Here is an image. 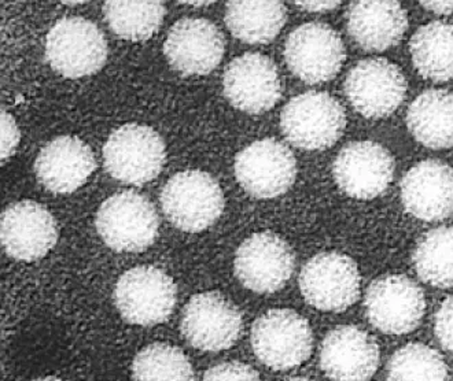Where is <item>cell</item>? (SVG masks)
Masks as SVG:
<instances>
[{
  "label": "cell",
  "mask_w": 453,
  "mask_h": 381,
  "mask_svg": "<svg viewBox=\"0 0 453 381\" xmlns=\"http://www.w3.org/2000/svg\"><path fill=\"white\" fill-rule=\"evenodd\" d=\"M226 98L238 110L263 114L282 96V83L273 59L249 52L226 67L223 77Z\"/></svg>",
  "instance_id": "16"
},
{
  "label": "cell",
  "mask_w": 453,
  "mask_h": 381,
  "mask_svg": "<svg viewBox=\"0 0 453 381\" xmlns=\"http://www.w3.org/2000/svg\"><path fill=\"white\" fill-rule=\"evenodd\" d=\"M380 362V345L358 326H337L320 347V368L331 381H368Z\"/></svg>",
  "instance_id": "18"
},
{
  "label": "cell",
  "mask_w": 453,
  "mask_h": 381,
  "mask_svg": "<svg viewBox=\"0 0 453 381\" xmlns=\"http://www.w3.org/2000/svg\"><path fill=\"white\" fill-rule=\"evenodd\" d=\"M251 348L271 370H288L311 357L313 332L310 323L290 309H273L257 318L251 328Z\"/></svg>",
  "instance_id": "3"
},
{
  "label": "cell",
  "mask_w": 453,
  "mask_h": 381,
  "mask_svg": "<svg viewBox=\"0 0 453 381\" xmlns=\"http://www.w3.org/2000/svg\"><path fill=\"white\" fill-rule=\"evenodd\" d=\"M280 128L298 149H325L342 136L346 114L342 104L327 92H305L286 104Z\"/></svg>",
  "instance_id": "4"
},
{
  "label": "cell",
  "mask_w": 453,
  "mask_h": 381,
  "mask_svg": "<svg viewBox=\"0 0 453 381\" xmlns=\"http://www.w3.org/2000/svg\"><path fill=\"white\" fill-rule=\"evenodd\" d=\"M405 210L419 220L433 223L453 214V168L427 159L411 168L402 181Z\"/></svg>",
  "instance_id": "20"
},
{
  "label": "cell",
  "mask_w": 453,
  "mask_h": 381,
  "mask_svg": "<svg viewBox=\"0 0 453 381\" xmlns=\"http://www.w3.org/2000/svg\"><path fill=\"white\" fill-rule=\"evenodd\" d=\"M176 302L175 281L156 266H136L126 271L114 288V303L119 315L134 325L165 323Z\"/></svg>",
  "instance_id": "5"
},
{
  "label": "cell",
  "mask_w": 453,
  "mask_h": 381,
  "mask_svg": "<svg viewBox=\"0 0 453 381\" xmlns=\"http://www.w3.org/2000/svg\"><path fill=\"white\" fill-rule=\"evenodd\" d=\"M163 2L111 0L104 4V16L111 31L129 42L150 39L165 17Z\"/></svg>",
  "instance_id": "26"
},
{
  "label": "cell",
  "mask_w": 453,
  "mask_h": 381,
  "mask_svg": "<svg viewBox=\"0 0 453 381\" xmlns=\"http://www.w3.org/2000/svg\"><path fill=\"white\" fill-rule=\"evenodd\" d=\"M341 2H296V6L301 7L305 11L326 12L337 9Z\"/></svg>",
  "instance_id": "33"
},
{
  "label": "cell",
  "mask_w": 453,
  "mask_h": 381,
  "mask_svg": "<svg viewBox=\"0 0 453 381\" xmlns=\"http://www.w3.org/2000/svg\"><path fill=\"white\" fill-rule=\"evenodd\" d=\"M96 166L94 154L83 141L61 136L40 149L35 173L51 193L72 194L86 184Z\"/></svg>",
  "instance_id": "21"
},
{
  "label": "cell",
  "mask_w": 453,
  "mask_h": 381,
  "mask_svg": "<svg viewBox=\"0 0 453 381\" xmlns=\"http://www.w3.org/2000/svg\"><path fill=\"white\" fill-rule=\"evenodd\" d=\"M283 381H313L311 380V378L306 377H291V378H286V380Z\"/></svg>",
  "instance_id": "35"
},
{
  "label": "cell",
  "mask_w": 453,
  "mask_h": 381,
  "mask_svg": "<svg viewBox=\"0 0 453 381\" xmlns=\"http://www.w3.org/2000/svg\"><path fill=\"white\" fill-rule=\"evenodd\" d=\"M345 58L340 34L323 22L301 25L286 40V64L291 73L308 84L334 79Z\"/></svg>",
  "instance_id": "13"
},
{
  "label": "cell",
  "mask_w": 453,
  "mask_h": 381,
  "mask_svg": "<svg viewBox=\"0 0 453 381\" xmlns=\"http://www.w3.org/2000/svg\"><path fill=\"white\" fill-rule=\"evenodd\" d=\"M434 332L440 345L453 353V295L445 299L435 313Z\"/></svg>",
  "instance_id": "31"
},
{
  "label": "cell",
  "mask_w": 453,
  "mask_h": 381,
  "mask_svg": "<svg viewBox=\"0 0 453 381\" xmlns=\"http://www.w3.org/2000/svg\"><path fill=\"white\" fill-rule=\"evenodd\" d=\"M296 268V256L288 241L273 232L246 239L235 254L234 271L243 287L257 293L282 290Z\"/></svg>",
  "instance_id": "12"
},
{
  "label": "cell",
  "mask_w": 453,
  "mask_h": 381,
  "mask_svg": "<svg viewBox=\"0 0 453 381\" xmlns=\"http://www.w3.org/2000/svg\"><path fill=\"white\" fill-rule=\"evenodd\" d=\"M411 133L423 146L441 149L453 147V94L429 89L420 94L407 111Z\"/></svg>",
  "instance_id": "23"
},
{
  "label": "cell",
  "mask_w": 453,
  "mask_h": 381,
  "mask_svg": "<svg viewBox=\"0 0 453 381\" xmlns=\"http://www.w3.org/2000/svg\"><path fill=\"white\" fill-rule=\"evenodd\" d=\"M134 381H194L186 354L175 346L154 343L143 348L132 363Z\"/></svg>",
  "instance_id": "28"
},
{
  "label": "cell",
  "mask_w": 453,
  "mask_h": 381,
  "mask_svg": "<svg viewBox=\"0 0 453 381\" xmlns=\"http://www.w3.org/2000/svg\"><path fill=\"white\" fill-rule=\"evenodd\" d=\"M420 6L440 16L453 14V0L452 2H420Z\"/></svg>",
  "instance_id": "34"
},
{
  "label": "cell",
  "mask_w": 453,
  "mask_h": 381,
  "mask_svg": "<svg viewBox=\"0 0 453 381\" xmlns=\"http://www.w3.org/2000/svg\"><path fill=\"white\" fill-rule=\"evenodd\" d=\"M224 36L205 19H183L169 31L164 52L172 67L186 76H205L224 56Z\"/></svg>",
  "instance_id": "19"
},
{
  "label": "cell",
  "mask_w": 453,
  "mask_h": 381,
  "mask_svg": "<svg viewBox=\"0 0 453 381\" xmlns=\"http://www.w3.org/2000/svg\"><path fill=\"white\" fill-rule=\"evenodd\" d=\"M0 236L10 256L32 263L56 248L58 226L44 206L36 202L22 201L12 203L2 214Z\"/></svg>",
  "instance_id": "17"
},
{
  "label": "cell",
  "mask_w": 453,
  "mask_h": 381,
  "mask_svg": "<svg viewBox=\"0 0 453 381\" xmlns=\"http://www.w3.org/2000/svg\"><path fill=\"white\" fill-rule=\"evenodd\" d=\"M165 161L163 138L150 126L139 124L117 129L104 147V169L121 183H149L158 176Z\"/></svg>",
  "instance_id": "6"
},
{
  "label": "cell",
  "mask_w": 453,
  "mask_h": 381,
  "mask_svg": "<svg viewBox=\"0 0 453 381\" xmlns=\"http://www.w3.org/2000/svg\"><path fill=\"white\" fill-rule=\"evenodd\" d=\"M234 168L239 186L258 199L283 195L297 176L295 156L275 139H263L243 149L236 156Z\"/></svg>",
  "instance_id": "14"
},
{
  "label": "cell",
  "mask_w": 453,
  "mask_h": 381,
  "mask_svg": "<svg viewBox=\"0 0 453 381\" xmlns=\"http://www.w3.org/2000/svg\"><path fill=\"white\" fill-rule=\"evenodd\" d=\"M286 17L282 2L234 0L226 4V27L245 43H271L285 27Z\"/></svg>",
  "instance_id": "24"
},
{
  "label": "cell",
  "mask_w": 453,
  "mask_h": 381,
  "mask_svg": "<svg viewBox=\"0 0 453 381\" xmlns=\"http://www.w3.org/2000/svg\"><path fill=\"white\" fill-rule=\"evenodd\" d=\"M203 381H261V378L250 366L234 361L213 366L205 373Z\"/></svg>",
  "instance_id": "30"
},
{
  "label": "cell",
  "mask_w": 453,
  "mask_h": 381,
  "mask_svg": "<svg viewBox=\"0 0 453 381\" xmlns=\"http://www.w3.org/2000/svg\"><path fill=\"white\" fill-rule=\"evenodd\" d=\"M388 381H449L441 354L422 343L398 348L388 362Z\"/></svg>",
  "instance_id": "29"
},
{
  "label": "cell",
  "mask_w": 453,
  "mask_h": 381,
  "mask_svg": "<svg viewBox=\"0 0 453 381\" xmlns=\"http://www.w3.org/2000/svg\"><path fill=\"white\" fill-rule=\"evenodd\" d=\"M19 138L21 133L16 121L4 109H2V162L4 164L16 151Z\"/></svg>",
  "instance_id": "32"
},
{
  "label": "cell",
  "mask_w": 453,
  "mask_h": 381,
  "mask_svg": "<svg viewBox=\"0 0 453 381\" xmlns=\"http://www.w3.org/2000/svg\"><path fill=\"white\" fill-rule=\"evenodd\" d=\"M408 28L407 12L398 2H353L346 10V29L365 51H385L400 43Z\"/></svg>",
  "instance_id": "22"
},
{
  "label": "cell",
  "mask_w": 453,
  "mask_h": 381,
  "mask_svg": "<svg viewBox=\"0 0 453 381\" xmlns=\"http://www.w3.org/2000/svg\"><path fill=\"white\" fill-rule=\"evenodd\" d=\"M343 91L357 113L367 118H382L397 110L404 101L407 80L400 67L388 59H365L350 69Z\"/></svg>",
  "instance_id": "11"
},
{
  "label": "cell",
  "mask_w": 453,
  "mask_h": 381,
  "mask_svg": "<svg viewBox=\"0 0 453 381\" xmlns=\"http://www.w3.org/2000/svg\"><path fill=\"white\" fill-rule=\"evenodd\" d=\"M166 218L184 232H203L211 228L224 210V194L215 177L206 171L175 174L161 191Z\"/></svg>",
  "instance_id": "1"
},
{
  "label": "cell",
  "mask_w": 453,
  "mask_h": 381,
  "mask_svg": "<svg viewBox=\"0 0 453 381\" xmlns=\"http://www.w3.org/2000/svg\"><path fill=\"white\" fill-rule=\"evenodd\" d=\"M181 333L198 350H226L242 336V311L223 293H198L184 308Z\"/></svg>",
  "instance_id": "9"
},
{
  "label": "cell",
  "mask_w": 453,
  "mask_h": 381,
  "mask_svg": "<svg viewBox=\"0 0 453 381\" xmlns=\"http://www.w3.org/2000/svg\"><path fill=\"white\" fill-rule=\"evenodd\" d=\"M46 57L62 76L80 79L101 71L108 59V43L94 22L68 17L59 19L47 34Z\"/></svg>",
  "instance_id": "7"
},
{
  "label": "cell",
  "mask_w": 453,
  "mask_h": 381,
  "mask_svg": "<svg viewBox=\"0 0 453 381\" xmlns=\"http://www.w3.org/2000/svg\"><path fill=\"white\" fill-rule=\"evenodd\" d=\"M365 315L372 325L388 335H405L417 330L426 311L422 288L407 276H383L365 293Z\"/></svg>",
  "instance_id": "10"
},
{
  "label": "cell",
  "mask_w": 453,
  "mask_h": 381,
  "mask_svg": "<svg viewBox=\"0 0 453 381\" xmlns=\"http://www.w3.org/2000/svg\"><path fill=\"white\" fill-rule=\"evenodd\" d=\"M96 231L111 250L141 253L158 235L159 218L153 203L134 191L116 194L96 213Z\"/></svg>",
  "instance_id": "2"
},
{
  "label": "cell",
  "mask_w": 453,
  "mask_h": 381,
  "mask_svg": "<svg viewBox=\"0 0 453 381\" xmlns=\"http://www.w3.org/2000/svg\"><path fill=\"white\" fill-rule=\"evenodd\" d=\"M411 58L420 76L435 83L453 79V24L435 21L415 32Z\"/></svg>",
  "instance_id": "25"
},
{
  "label": "cell",
  "mask_w": 453,
  "mask_h": 381,
  "mask_svg": "<svg viewBox=\"0 0 453 381\" xmlns=\"http://www.w3.org/2000/svg\"><path fill=\"white\" fill-rule=\"evenodd\" d=\"M34 381H64L61 380V378L57 377H43V378H36V380Z\"/></svg>",
  "instance_id": "36"
},
{
  "label": "cell",
  "mask_w": 453,
  "mask_h": 381,
  "mask_svg": "<svg viewBox=\"0 0 453 381\" xmlns=\"http://www.w3.org/2000/svg\"><path fill=\"white\" fill-rule=\"evenodd\" d=\"M333 174L346 195L367 201L385 193L392 183L395 159L375 141H352L335 158Z\"/></svg>",
  "instance_id": "15"
},
{
  "label": "cell",
  "mask_w": 453,
  "mask_h": 381,
  "mask_svg": "<svg viewBox=\"0 0 453 381\" xmlns=\"http://www.w3.org/2000/svg\"><path fill=\"white\" fill-rule=\"evenodd\" d=\"M415 271L425 283L437 288L453 287V226L426 233L414 251Z\"/></svg>",
  "instance_id": "27"
},
{
  "label": "cell",
  "mask_w": 453,
  "mask_h": 381,
  "mask_svg": "<svg viewBox=\"0 0 453 381\" xmlns=\"http://www.w3.org/2000/svg\"><path fill=\"white\" fill-rule=\"evenodd\" d=\"M188 4H194V6H201V4H211V2H186Z\"/></svg>",
  "instance_id": "37"
},
{
  "label": "cell",
  "mask_w": 453,
  "mask_h": 381,
  "mask_svg": "<svg viewBox=\"0 0 453 381\" xmlns=\"http://www.w3.org/2000/svg\"><path fill=\"white\" fill-rule=\"evenodd\" d=\"M360 273L350 256L326 251L311 258L300 273L306 302L322 311H345L360 296Z\"/></svg>",
  "instance_id": "8"
}]
</instances>
